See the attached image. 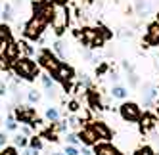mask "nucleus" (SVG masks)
<instances>
[{
	"label": "nucleus",
	"mask_w": 159,
	"mask_h": 155,
	"mask_svg": "<svg viewBox=\"0 0 159 155\" xmlns=\"http://www.w3.org/2000/svg\"><path fill=\"white\" fill-rule=\"evenodd\" d=\"M14 69H16V73H17L19 77H23V79H27V81H33V79L39 75V67H37V65L33 63L29 58L16 60Z\"/></svg>",
	"instance_id": "1"
},
{
	"label": "nucleus",
	"mask_w": 159,
	"mask_h": 155,
	"mask_svg": "<svg viewBox=\"0 0 159 155\" xmlns=\"http://www.w3.org/2000/svg\"><path fill=\"white\" fill-rule=\"evenodd\" d=\"M94 153L96 155H123L119 149H115L113 146H109V144H100V146H96Z\"/></svg>",
	"instance_id": "10"
},
{
	"label": "nucleus",
	"mask_w": 159,
	"mask_h": 155,
	"mask_svg": "<svg viewBox=\"0 0 159 155\" xmlns=\"http://www.w3.org/2000/svg\"><path fill=\"white\" fill-rule=\"evenodd\" d=\"M67 19H69V12L63 4H56L54 6V12H52V27L56 29V33H63V29L67 27Z\"/></svg>",
	"instance_id": "2"
},
{
	"label": "nucleus",
	"mask_w": 159,
	"mask_h": 155,
	"mask_svg": "<svg viewBox=\"0 0 159 155\" xmlns=\"http://www.w3.org/2000/svg\"><path fill=\"white\" fill-rule=\"evenodd\" d=\"M16 146H21V148H23V146H27V138L25 136H16Z\"/></svg>",
	"instance_id": "21"
},
{
	"label": "nucleus",
	"mask_w": 159,
	"mask_h": 155,
	"mask_svg": "<svg viewBox=\"0 0 159 155\" xmlns=\"http://www.w3.org/2000/svg\"><path fill=\"white\" fill-rule=\"evenodd\" d=\"M37 100H39V92H37V90H31V92H29V102L35 104Z\"/></svg>",
	"instance_id": "23"
},
{
	"label": "nucleus",
	"mask_w": 159,
	"mask_h": 155,
	"mask_svg": "<svg viewBox=\"0 0 159 155\" xmlns=\"http://www.w3.org/2000/svg\"><path fill=\"white\" fill-rule=\"evenodd\" d=\"M16 117L21 121V123H27V125H33L35 123V109L33 107H17L16 109Z\"/></svg>",
	"instance_id": "5"
},
{
	"label": "nucleus",
	"mask_w": 159,
	"mask_h": 155,
	"mask_svg": "<svg viewBox=\"0 0 159 155\" xmlns=\"http://www.w3.org/2000/svg\"><path fill=\"white\" fill-rule=\"evenodd\" d=\"M65 153H67V155H79L77 148H73V146H69V148H67V149H65Z\"/></svg>",
	"instance_id": "27"
},
{
	"label": "nucleus",
	"mask_w": 159,
	"mask_h": 155,
	"mask_svg": "<svg viewBox=\"0 0 159 155\" xmlns=\"http://www.w3.org/2000/svg\"><path fill=\"white\" fill-rule=\"evenodd\" d=\"M0 155H17V151H16V148H6Z\"/></svg>",
	"instance_id": "24"
},
{
	"label": "nucleus",
	"mask_w": 159,
	"mask_h": 155,
	"mask_svg": "<svg viewBox=\"0 0 159 155\" xmlns=\"http://www.w3.org/2000/svg\"><path fill=\"white\" fill-rule=\"evenodd\" d=\"M146 40L152 42V44H157L159 42V23H153L148 29V35H146Z\"/></svg>",
	"instance_id": "14"
},
{
	"label": "nucleus",
	"mask_w": 159,
	"mask_h": 155,
	"mask_svg": "<svg viewBox=\"0 0 159 155\" xmlns=\"http://www.w3.org/2000/svg\"><path fill=\"white\" fill-rule=\"evenodd\" d=\"M54 50L58 52V56H60V58L65 56V52H63V44H61V42H56V44H54Z\"/></svg>",
	"instance_id": "19"
},
{
	"label": "nucleus",
	"mask_w": 159,
	"mask_h": 155,
	"mask_svg": "<svg viewBox=\"0 0 159 155\" xmlns=\"http://www.w3.org/2000/svg\"><path fill=\"white\" fill-rule=\"evenodd\" d=\"M25 155H37V148H31V149H27V151H25Z\"/></svg>",
	"instance_id": "31"
},
{
	"label": "nucleus",
	"mask_w": 159,
	"mask_h": 155,
	"mask_svg": "<svg viewBox=\"0 0 159 155\" xmlns=\"http://www.w3.org/2000/svg\"><path fill=\"white\" fill-rule=\"evenodd\" d=\"M42 84L48 88V90H54V82H52V79L50 77H42Z\"/></svg>",
	"instance_id": "20"
},
{
	"label": "nucleus",
	"mask_w": 159,
	"mask_h": 155,
	"mask_svg": "<svg viewBox=\"0 0 159 155\" xmlns=\"http://www.w3.org/2000/svg\"><path fill=\"white\" fill-rule=\"evenodd\" d=\"M121 117L129 123H134V121H140V107L136 104H123L121 105Z\"/></svg>",
	"instance_id": "4"
},
{
	"label": "nucleus",
	"mask_w": 159,
	"mask_h": 155,
	"mask_svg": "<svg viewBox=\"0 0 159 155\" xmlns=\"http://www.w3.org/2000/svg\"><path fill=\"white\" fill-rule=\"evenodd\" d=\"M67 140H69V144H73V146H75V144L79 142V136H75V134H69V136H67Z\"/></svg>",
	"instance_id": "28"
},
{
	"label": "nucleus",
	"mask_w": 159,
	"mask_h": 155,
	"mask_svg": "<svg viewBox=\"0 0 159 155\" xmlns=\"http://www.w3.org/2000/svg\"><path fill=\"white\" fill-rule=\"evenodd\" d=\"M83 40L86 42V46H100L102 44V37L98 35V31H92V29L83 31Z\"/></svg>",
	"instance_id": "8"
},
{
	"label": "nucleus",
	"mask_w": 159,
	"mask_h": 155,
	"mask_svg": "<svg viewBox=\"0 0 159 155\" xmlns=\"http://www.w3.org/2000/svg\"><path fill=\"white\" fill-rule=\"evenodd\" d=\"M52 12H54V6L50 2H35V16L52 19Z\"/></svg>",
	"instance_id": "7"
},
{
	"label": "nucleus",
	"mask_w": 159,
	"mask_h": 155,
	"mask_svg": "<svg viewBox=\"0 0 159 155\" xmlns=\"http://www.w3.org/2000/svg\"><path fill=\"white\" fill-rule=\"evenodd\" d=\"M2 94H6V86H4V84H0V96H2Z\"/></svg>",
	"instance_id": "34"
},
{
	"label": "nucleus",
	"mask_w": 159,
	"mask_h": 155,
	"mask_svg": "<svg viewBox=\"0 0 159 155\" xmlns=\"http://www.w3.org/2000/svg\"><path fill=\"white\" fill-rule=\"evenodd\" d=\"M46 21L48 19H44L40 16H35L29 23L25 25V37L27 38H33V40H37L40 37V33L44 31V25H46Z\"/></svg>",
	"instance_id": "3"
},
{
	"label": "nucleus",
	"mask_w": 159,
	"mask_h": 155,
	"mask_svg": "<svg viewBox=\"0 0 159 155\" xmlns=\"http://www.w3.org/2000/svg\"><path fill=\"white\" fill-rule=\"evenodd\" d=\"M155 96H157V88L152 86V84H144V92H142V100H144V102L152 104L155 100Z\"/></svg>",
	"instance_id": "12"
},
{
	"label": "nucleus",
	"mask_w": 159,
	"mask_h": 155,
	"mask_svg": "<svg viewBox=\"0 0 159 155\" xmlns=\"http://www.w3.org/2000/svg\"><path fill=\"white\" fill-rule=\"evenodd\" d=\"M134 155H153V151L150 149V148H142V149H138Z\"/></svg>",
	"instance_id": "22"
},
{
	"label": "nucleus",
	"mask_w": 159,
	"mask_h": 155,
	"mask_svg": "<svg viewBox=\"0 0 159 155\" xmlns=\"http://www.w3.org/2000/svg\"><path fill=\"white\" fill-rule=\"evenodd\" d=\"M4 58L6 60H10V61H16L17 60V44H14V42H10L8 40V44L4 46Z\"/></svg>",
	"instance_id": "11"
},
{
	"label": "nucleus",
	"mask_w": 159,
	"mask_h": 155,
	"mask_svg": "<svg viewBox=\"0 0 159 155\" xmlns=\"http://www.w3.org/2000/svg\"><path fill=\"white\" fill-rule=\"evenodd\" d=\"M79 138H81L84 144H94L96 138H98V134L94 132V128H83V130H81V136H79Z\"/></svg>",
	"instance_id": "15"
},
{
	"label": "nucleus",
	"mask_w": 159,
	"mask_h": 155,
	"mask_svg": "<svg viewBox=\"0 0 159 155\" xmlns=\"http://www.w3.org/2000/svg\"><path fill=\"white\" fill-rule=\"evenodd\" d=\"M69 109H71V111H77V109H79V104H77V102H71V104H69Z\"/></svg>",
	"instance_id": "29"
},
{
	"label": "nucleus",
	"mask_w": 159,
	"mask_h": 155,
	"mask_svg": "<svg viewBox=\"0 0 159 155\" xmlns=\"http://www.w3.org/2000/svg\"><path fill=\"white\" fill-rule=\"evenodd\" d=\"M54 75H56V79L58 81H61L63 84H67L71 81V77H73V69L69 67V65H65V63H60V67L54 71Z\"/></svg>",
	"instance_id": "6"
},
{
	"label": "nucleus",
	"mask_w": 159,
	"mask_h": 155,
	"mask_svg": "<svg viewBox=\"0 0 159 155\" xmlns=\"http://www.w3.org/2000/svg\"><path fill=\"white\" fill-rule=\"evenodd\" d=\"M56 155H63V153H56Z\"/></svg>",
	"instance_id": "36"
},
{
	"label": "nucleus",
	"mask_w": 159,
	"mask_h": 155,
	"mask_svg": "<svg viewBox=\"0 0 159 155\" xmlns=\"http://www.w3.org/2000/svg\"><path fill=\"white\" fill-rule=\"evenodd\" d=\"M40 61H42L44 67L50 69V71H56V69L60 67V61L56 60L52 54H48V52H42V54H40Z\"/></svg>",
	"instance_id": "9"
},
{
	"label": "nucleus",
	"mask_w": 159,
	"mask_h": 155,
	"mask_svg": "<svg viewBox=\"0 0 159 155\" xmlns=\"http://www.w3.org/2000/svg\"><path fill=\"white\" fill-rule=\"evenodd\" d=\"M0 37H6V29L4 27H0Z\"/></svg>",
	"instance_id": "35"
},
{
	"label": "nucleus",
	"mask_w": 159,
	"mask_h": 155,
	"mask_svg": "<svg viewBox=\"0 0 159 155\" xmlns=\"http://www.w3.org/2000/svg\"><path fill=\"white\" fill-rule=\"evenodd\" d=\"M6 144V134H0V146H4Z\"/></svg>",
	"instance_id": "33"
},
{
	"label": "nucleus",
	"mask_w": 159,
	"mask_h": 155,
	"mask_svg": "<svg viewBox=\"0 0 159 155\" xmlns=\"http://www.w3.org/2000/svg\"><path fill=\"white\" fill-rule=\"evenodd\" d=\"M153 123H155V121H153V117L146 115V117L142 119V128H144V130H150V128H153Z\"/></svg>",
	"instance_id": "16"
},
{
	"label": "nucleus",
	"mask_w": 159,
	"mask_h": 155,
	"mask_svg": "<svg viewBox=\"0 0 159 155\" xmlns=\"http://www.w3.org/2000/svg\"><path fill=\"white\" fill-rule=\"evenodd\" d=\"M40 146H42V144H40V140H39V138H33V140H31V148L40 149Z\"/></svg>",
	"instance_id": "26"
},
{
	"label": "nucleus",
	"mask_w": 159,
	"mask_h": 155,
	"mask_svg": "<svg viewBox=\"0 0 159 155\" xmlns=\"http://www.w3.org/2000/svg\"><path fill=\"white\" fill-rule=\"evenodd\" d=\"M129 79H130V84H136V82H138V79H136V75H130Z\"/></svg>",
	"instance_id": "32"
},
{
	"label": "nucleus",
	"mask_w": 159,
	"mask_h": 155,
	"mask_svg": "<svg viewBox=\"0 0 159 155\" xmlns=\"http://www.w3.org/2000/svg\"><path fill=\"white\" fill-rule=\"evenodd\" d=\"M6 128H8V130H16V121H14L12 117L8 119V125H6Z\"/></svg>",
	"instance_id": "25"
},
{
	"label": "nucleus",
	"mask_w": 159,
	"mask_h": 155,
	"mask_svg": "<svg viewBox=\"0 0 159 155\" xmlns=\"http://www.w3.org/2000/svg\"><path fill=\"white\" fill-rule=\"evenodd\" d=\"M111 94L115 96V98H125V96H127V90H125V88H121V86H115V88L111 90Z\"/></svg>",
	"instance_id": "17"
},
{
	"label": "nucleus",
	"mask_w": 159,
	"mask_h": 155,
	"mask_svg": "<svg viewBox=\"0 0 159 155\" xmlns=\"http://www.w3.org/2000/svg\"><path fill=\"white\" fill-rule=\"evenodd\" d=\"M46 117H48L50 121H58V117H60V113H58V109H54V107H50L48 111H46Z\"/></svg>",
	"instance_id": "18"
},
{
	"label": "nucleus",
	"mask_w": 159,
	"mask_h": 155,
	"mask_svg": "<svg viewBox=\"0 0 159 155\" xmlns=\"http://www.w3.org/2000/svg\"><path fill=\"white\" fill-rule=\"evenodd\" d=\"M69 125H71V126H79V121H77L75 117H71V119H69Z\"/></svg>",
	"instance_id": "30"
},
{
	"label": "nucleus",
	"mask_w": 159,
	"mask_h": 155,
	"mask_svg": "<svg viewBox=\"0 0 159 155\" xmlns=\"http://www.w3.org/2000/svg\"><path fill=\"white\" fill-rule=\"evenodd\" d=\"M92 128H94V132L98 134V138H104V140H109V138H111V130H109L104 123H94Z\"/></svg>",
	"instance_id": "13"
}]
</instances>
